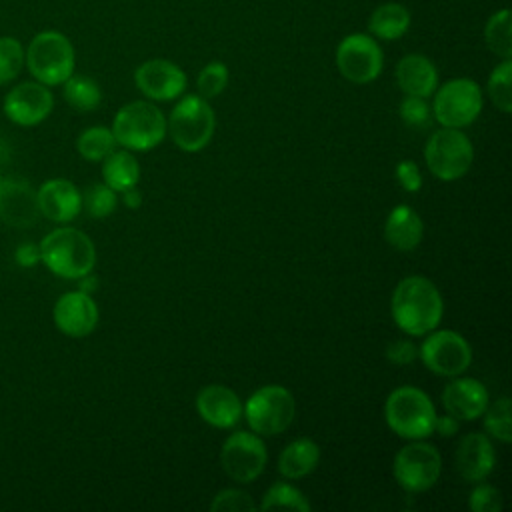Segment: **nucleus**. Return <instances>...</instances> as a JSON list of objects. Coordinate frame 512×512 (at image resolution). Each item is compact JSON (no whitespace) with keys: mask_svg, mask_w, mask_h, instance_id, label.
Wrapping results in <instances>:
<instances>
[{"mask_svg":"<svg viewBox=\"0 0 512 512\" xmlns=\"http://www.w3.org/2000/svg\"><path fill=\"white\" fill-rule=\"evenodd\" d=\"M390 312L394 324L404 334L424 336L442 320V294L432 280L424 276H406L392 292Z\"/></svg>","mask_w":512,"mask_h":512,"instance_id":"obj_1","label":"nucleus"},{"mask_svg":"<svg viewBox=\"0 0 512 512\" xmlns=\"http://www.w3.org/2000/svg\"><path fill=\"white\" fill-rule=\"evenodd\" d=\"M40 246V262L66 280H78L92 272L96 264V248L88 234L78 228L62 226L48 232Z\"/></svg>","mask_w":512,"mask_h":512,"instance_id":"obj_2","label":"nucleus"},{"mask_svg":"<svg viewBox=\"0 0 512 512\" xmlns=\"http://www.w3.org/2000/svg\"><path fill=\"white\" fill-rule=\"evenodd\" d=\"M384 420L396 436L424 440L434 432L436 408L424 390L416 386H398L384 402Z\"/></svg>","mask_w":512,"mask_h":512,"instance_id":"obj_3","label":"nucleus"},{"mask_svg":"<svg viewBox=\"0 0 512 512\" xmlns=\"http://www.w3.org/2000/svg\"><path fill=\"white\" fill-rule=\"evenodd\" d=\"M24 64L34 80L46 86H58L74 74L76 52L66 34L42 30L24 50Z\"/></svg>","mask_w":512,"mask_h":512,"instance_id":"obj_4","label":"nucleus"},{"mask_svg":"<svg viewBox=\"0 0 512 512\" xmlns=\"http://www.w3.org/2000/svg\"><path fill=\"white\" fill-rule=\"evenodd\" d=\"M116 144L130 152H148L156 148L166 136V118L162 110L146 100L124 104L112 122Z\"/></svg>","mask_w":512,"mask_h":512,"instance_id":"obj_5","label":"nucleus"},{"mask_svg":"<svg viewBox=\"0 0 512 512\" xmlns=\"http://www.w3.org/2000/svg\"><path fill=\"white\" fill-rule=\"evenodd\" d=\"M216 116L206 98L198 94L182 96L166 120L174 144L184 152H200L214 136Z\"/></svg>","mask_w":512,"mask_h":512,"instance_id":"obj_6","label":"nucleus"},{"mask_svg":"<svg viewBox=\"0 0 512 512\" xmlns=\"http://www.w3.org/2000/svg\"><path fill=\"white\" fill-rule=\"evenodd\" d=\"M296 402L288 388L268 384L258 388L242 404V416L258 436H276L284 432L294 418Z\"/></svg>","mask_w":512,"mask_h":512,"instance_id":"obj_7","label":"nucleus"},{"mask_svg":"<svg viewBox=\"0 0 512 512\" xmlns=\"http://www.w3.org/2000/svg\"><path fill=\"white\" fill-rule=\"evenodd\" d=\"M424 160L432 176L442 182H454L470 170L474 148L460 128L442 126L426 140Z\"/></svg>","mask_w":512,"mask_h":512,"instance_id":"obj_8","label":"nucleus"},{"mask_svg":"<svg viewBox=\"0 0 512 512\" xmlns=\"http://www.w3.org/2000/svg\"><path fill=\"white\" fill-rule=\"evenodd\" d=\"M482 106V90L472 78H452L434 90L432 114L440 126L464 128L480 116Z\"/></svg>","mask_w":512,"mask_h":512,"instance_id":"obj_9","label":"nucleus"},{"mask_svg":"<svg viewBox=\"0 0 512 512\" xmlns=\"http://www.w3.org/2000/svg\"><path fill=\"white\" fill-rule=\"evenodd\" d=\"M392 472L398 486L406 492H426L440 478L442 456L436 446L422 440H412L394 454Z\"/></svg>","mask_w":512,"mask_h":512,"instance_id":"obj_10","label":"nucleus"},{"mask_svg":"<svg viewBox=\"0 0 512 512\" xmlns=\"http://www.w3.org/2000/svg\"><path fill=\"white\" fill-rule=\"evenodd\" d=\"M424 336L426 338L418 348V356L430 372L454 378L468 370L472 362V348L460 332L434 328Z\"/></svg>","mask_w":512,"mask_h":512,"instance_id":"obj_11","label":"nucleus"},{"mask_svg":"<svg viewBox=\"0 0 512 512\" xmlns=\"http://www.w3.org/2000/svg\"><path fill=\"white\" fill-rule=\"evenodd\" d=\"M384 66V54L370 34L354 32L336 46V68L352 84L374 82Z\"/></svg>","mask_w":512,"mask_h":512,"instance_id":"obj_12","label":"nucleus"},{"mask_svg":"<svg viewBox=\"0 0 512 512\" xmlns=\"http://www.w3.org/2000/svg\"><path fill=\"white\" fill-rule=\"evenodd\" d=\"M266 460V446L256 432H232L220 450V466L224 474L238 484L256 480L264 472Z\"/></svg>","mask_w":512,"mask_h":512,"instance_id":"obj_13","label":"nucleus"},{"mask_svg":"<svg viewBox=\"0 0 512 512\" xmlns=\"http://www.w3.org/2000/svg\"><path fill=\"white\" fill-rule=\"evenodd\" d=\"M54 108V96L46 84L32 80L20 82L8 90L2 102L6 118L18 126H36L44 122Z\"/></svg>","mask_w":512,"mask_h":512,"instance_id":"obj_14","label":"nucleus"},{"mask_svg":"<svg viewBox=\"0 0 512 512\" xmlns=\"http://www.w3.org/2000/svg\"><path fill=\"white\" fill-rule=\"evenodd\" d=\"M134 84L146 98L170 102L184 94L188 78L176 62L166 58H152L134 70Z\"/></svg>","mask_w":512,"mask_h":512,"instance_id":"obj_15","label":"nucleus"},{"mask_svg":"<svg viewBox=\"0 0 512 512\" xmlns=\"http://www.w3.org/2000/svg\"><path fill=\"white\" fill-rule=\"evenodd\" d=\"M56 328L70 338H84L98 324V306L94 298L82 290L62 294L52 310Z\"/></svg>","mask_w":512,"mask_h":512,"instance_id":"obj_16","label":"nucleus"},{"mask_svg":"<svg viewBox=\"0 0 512 512\" xmlns=\"http://www.w3.org/2000/svg\"><path fill=\"white\" fill-rule=\"evenodd\" d=\"M0 218L14 228H30L40 218L36 190L22 178H6L0 184Z\"/></svg>","mask_w":512,"mask_h":512,"instance_id":"obj_17","label":"nucleus"},{"mask_svg":"<svg viewBox=\"0 0 512 512\" xmlns=\"http://www.w3.org/2000/svg\"><path fill=\"white\" fill-rule=\"evenodd\" d=\"M442 406L458 420H476L486 410L490 398L486 386L470 376H454L442 390Z\"/></svg>","mask_w":512,"mask_h":512,"instance_id":"obj_18","label":"nucleus"},{"mask_svg":"<svg viewBox=\"0 0 512 512\" xmlns=\"http://www.w3.org/2000/svg\"><path fill=\"white\" fill-rule=\"evenodd\" d=\"M456 470L462 480L470 484H478L486 480L496 464L494 446L484 432H470L466 434L456 448Z\"/></svg>","mask_w":512,"mask_h":512,"instance_id":"obj_19","label":"nucleus"},{"mask_svg":"<svg viewBox=\"0 0 512 512\" xmlns=\"http://www.w3.org/2000/svg\"><path fill=\"white\" fill-rule=\"evenodd\" d=\"M36 198L40 216L58 224L72 222L82 210V194L76 188V184H72L66 178L46 180L36 190Z\"/></svg>","mask_w":512,"mask_h":512,"instance_id":"obj_20","label":"nucleus"},{"mask_svg":"<svg viewBox=\"0 0 512 512\" xmlns=\"http://www.w3.org/2000/svg\"><path fill=\"white\" fill-rule=\"evenodd\" d=\"M200 418L214 428H234L242 418V402L234 390L222 384H208L196 394Z\"/></svg>","mask_w":512,"mask_h":512,"instance_id":"obj_21","label":"nucleus"},{"mask_svg":"<svg viewBox=\"0 0 512 512\" xmlns=\"http://www.w3.org/2000/svg\"><path fill=\"white\" fill-rule=\"evenodd\" d=\"M394 78L406 96L428 98L438 88V70L424 54L402 56L394 68Z\"/></svg>","mask_w":512,"mask_h":512,"instance_id":"obj_22","label":"nucleus"},{"mask_svg":"<svg viewBox=\"0 0 512 512\" xmlns=\"http://www.w3.org/2000/svg\"><path fill=\"white\" fill-rule=\"evenodd\" d=\"M422 236L424 224L420 214L412 206L398 204L388 212V218L384 222V238L392 248L400 252H410L422 242Z\"/></svg>","mask_w":512,"mask_h":512,"instance_id":"obj_23","label":"nucleus"},{"mask_svg":"<svg viewBox=\"0 0 512 512\" xmlns=\"http://www.w3.org/2000/svg\"><path fill=\"white\" fill-rule=\"evenodd\" d=\"M320 462V446L310 438L292 440L278 456V472L288 480L308 476Z\"/></svg>","mask_w":512,"mask_h":512,"instance_id":"obj_24","label":"nucleus"},{"mask_svg":"<svg viewBox=\"0 0 512 512\" xmlns=\"http://www.w3.org/2000/svg\"><path fill=\"white\" fill-rule=\"evenodd\" d=\"M410 12L404 4L398 2H386L374 8V12L368 18V32L372 38L394 42L402 38L410 28Z\"/></svg>","mask_w":512,"mask_h":512,"instance_id":"obj_25","label":"nucleus"},{"mask_svg":"<svg viewBox=\"0 0 512 512\" xmlns=\"http://www.w3.org/2000/svg\"><path fill=\"white\" fill-rule=\"evenodd\" d=\"M102 178L114 192H124L140 180V164L130 150H112L102 160Z\"/></svg>","mask_w":512,"mask_h":512,"instance_id":"obj_26","label":"nucleus"},{"mask_svg":"<svg viewBox=\"0 0 512 512\" xmlns=\"http://www.w3.org/2000/svg\"><path fill=\"white\" fill-rule=\"evenodd\" d=\"M64 100L78 112H92L102 102V90L98 82L84 74H72L64 80Z\"/></svg>","mask_w":512,"mask_h":512,"instance_id":"obj_27","label":"nucleus"},{"mask_svg":"<svg viewBox=\"0 0 512 512\" xmlns=\"http://www.w3.org/2000/svg\"><path fill=\"white\" fill-rule=\"evenodd\" d=\"M484 42L492 54L502 60L512 58V24L510 10L502 8L494 12L484 26Z\"/></svg>","mask_w":512,"mask_h":512,"instance_id":"obj_28","label":"nucleus"},{"mask_svg":"<svg viewBox=\"0 0 512 512\" xmlns=\"http://www.w3.org/2000/svg\"><path fill=\"white\" fill-rule=\"evenodd\" d=\"M116 146V138L106 126H90L76 140L78 154L88 162H102Z\"/></svg>","mask_w":512,"mask_h":512,"instance_id":"obj_29","label":"nucleus"},{"mask_svg":"<svg viewBox=\"0 0 512 512\" xmlns=\"http://www.w3.org/2000/svg\"><path fill=\"white\" fill-rule=\"evenodd\" d=\"M486 90L492 104L500 112L504 114L512 112V58L496 64V68L488 76Z\"/></svg>","mask_w":512,"mask_h":512,"instance_id":"obj_30","label":"nucleus"},{"mask_svg":"<svg viewBox=\"0 0 512 512\" xmlns=\"http://www.w3.org/2000/svg\"><path fill=\"white\" fill-rule=\"evenodd\" d=\"M272 508H290V510L310 512L312 504L296 486L288 482H276L264 492L260 502V510H272Z\"/></svg>","mask_w":512,"mask_h":512,"instance_id":"obj_31","label":"nucleus"},{"mask_svg":"<svg viewBox=\"0 0 512 512\" xmlns=\"http://www.w3.org/2000/svg\"><path fill=\"white\" fill-rule=\"evenodd\" d=\"M482 416H484V430L488 432V436H492L504 444H508L512 440L510 398L508 396H500L494 402H488Z\"/></svg>","mask_w":512,"mask_h":512,"instance_id":"obj_32","label":"nucleus"},{"mask_svg":"<svg viewBox=\"0 0 512 512\" xmlns=\"http://www.w3.org/2000/svg\"><path fill=\"white\" fill-rule=\"evenodd\" d=\"M24 68V46L14 36H0V86L18 78Z\"/></svg>","mask_w":512,"mask_h":512,"instance_id":"obj_33","label":"nucleus"},{"mask_svg":"<svg viewBox=\"0 0 512 512\" xmlns=\"http://www.w3.org/2000/svg\"><path fill=\"white\" fill-rule=\"evenodd\" d=\"M118 206V194L108 184H92L82 194V208L92 218H106Z\"/></svg>","mask_w":512,"mask_h":512,"instance_id":"obj_34","label":"nucleus"},{"mask_svg":"<svg viewBox=\"0 0 512 512\" xmlns=\"http://www.w3.org/2000/svg\"><path fill=\"white\" fill-rule=\"evenodd\" d=\"M228 86V66L220 60L208 62L196 78V88H198V96L210 100L216 98L224 92V88Z\"/></svg>","mask_w":512,"mask_h":512,"instance_id":"obj_35","label":"nucleus"},{"mask_svg":"<svg viewBox=\"0 0 512 512\" xmlns=\"http://www.w3.org/2000/svg\"><path fill=\"white\" fill-rule=\"evenodd\" d=\"M254 508H256V502L252 500V496L238 488H224L210 502L212 512H242V510H254Z\"/></svg>","mask_w":512,"mask_h":512,"instance_id":"obj_36","label":"nucleus"},{"mask_svg":"<svg viewBox=\"0 0 512 512\" xmlns=\"http://www.w3.org/2000/svg\"><path fill=\"white\" fill-rule=\"evenodd\" d=\"M468 506L472 512H500L502 510V492L492 484H482L470 492Z\"/></svg>","mask_w":512,"mask_h":512,"instance_id":"obj_37","label":"nucleus"},{"mask_svg":"<svg viewBox=\"0 0 512 512\" xmlns=\"http://www.w3.org/2000/svg\"><path fill=\"white\" fill-rule=\"evenodd\" d=\"M398 114L400 118L408 124V126H426L430 116H432V110L426 102V98H420V96H404V100L400 102V108H398Z\"/></svg>","mask_w":512,"mask_h":512,"instance_id":"obj_38","label":"nucleus"},{"mask_svg":"<svg viewBox=\"0 0 512 512\" xmlns=\"http://www.w3.org/2000/svg\"><path fill=\"white\" fill-rule=\"evenodd\" d=\"M386 358L396 366H408L418 358V346L412 340L400 338L386 346Z\"/></svg>","mask_w":512,"mask_h":512,"instance_id":"obj_39","label":"nucleus"},{"mask_svg":"<svg viewBox=\"0 0 512 512\" xmlns=\"http://www.w3.org/2000/svg\"><path fill=\"white\" fill-rule=\"evenodd\" d=\"M394 174H396L398 184L406 192H418L422 188V174L414 160H400L394 168Z\"/></svg>","mask_w":512,"mask_h":512,"instance_id":"obj_40","label":"nucleus"},{"mask_svg":"<svg viewBox=\"0 0 512 512\" xmlns=\"http://www.w3.org/2000/svg\"><path fill=\"white\" fill-rule=\"evenodd\" d=\"M14 258L18 262V266H24V268L36 266L40 262V246L32 244V242H24L16 248Z\"/></svg>","mask_w":512,"mask_h":512,"instance_id":"obj_41","label":"nucleus"},{"mask_svg":"<svg viewBox=\"0 0 512 512\" xmlns=\"http://www.w3.org/2000/svg\"><path fill=\"white\" fill-rule=\"evenodd\" d=\"M458 430H460V420H458L456 416H452V414H448V412L442 414V416L436 414L434 432H438V434L444 436V438H450V436H454Z\"/></svg>","mask_w":512,"mask_h":512,"instance_id":"obj_42","label":"nucleus"},{"mask_svg":"<svg viewBox=\"0 0 512 512\" xmlns=\"http://www.w3.org/2000/svg\"><path fill=\"white\" fill-rule=\"evenodd\" d=\"M122 202H124L128 208L136 210V208L142 204V194H140V190H138L136 186L126 188V190L122 192Z\"/></svg>","mask_w":512,"mask_h":512,"instance_id":"obj_43","label":"nucleus"},{"mask_svg":"<svg viewBox=\"0 0 512 512\" xmlns=\"http://www.w3.org/2000/svg\"><path fill=\"white\" fill-rule=\"evenodd\" d=\"M78 280H80V290L86 292V294H92L96 290V286H98V280L92 276V272L82 276V278H78Z\"/></svg>","mask_w":512,"mask_h":512,"instance_id":"obj_44","label":"nucleus"},{"mask_svg":"<svg viewBox=\"0 0 512 512\" xmlns=\"http://www.w3.org/2000/svg\"><path fill=\"white\" fill-rule=\"evenodd\" d=\"M0 184H2V176H0Z\"/></svg>","mask_w":512,"mask_h":512,"instance_id":"obj_45","label":"nucleus"}]
</instances>
